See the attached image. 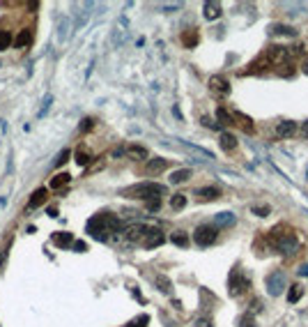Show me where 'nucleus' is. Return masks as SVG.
<instances>
[{"label":"nucleus","mask_w":308,"mask_h":327,"mask_svg":"<svg viewBox=\"0 0 308 327\" xmlns=\"http://www.w3.org/2000/svg\"><path fill=\"white\" fill-rule=\"evenodd\" d=\"M221 16V2H205V19L214 21Z\"/></svg>","instance_id":"14"},{"label":"nucleus","mask_w":308,"mask_h":327,"mask_svg":"<svg viewBox=\"0 0 308 327\" xmlns=\"http://www.w3.org/2000/svg\"><path fill=\"white\" fill-rule=\"evenodd\" d=\"M120 219L115 217V214H108V212H101V214H94L92 219L87 221L85 231L90 235H92L94 240L99 242H106L111 235H115L117 231H120Z\"/></svg>","instance_id":"1"},{"label":"nucleus","mask_w":308,"mask_h":327,"mask_svg":"<svg viewBox=\"0 0 308 327\" xmlns=\"http://www.w3.org/2000/svg\"><path fill=\"white\" fill-rule=\"evenodd\" d=\"M239 327H255V318L251 314H244L239 318Z\"/></svg>","instance_id":"31"},{"label":"nucleus","mask_w":308,"mask_h":327,"mask_svg":"<svg viewBox=\"0 0 308 327\" xmlns=\"http://www.w3.org/2000/svg\"><path fill=\"white\" fill-rule=\"evenodd\" d=\"M302 295H304V288L299 286V283H295V286L290 288V293H288V302H292V304H295V302L302 300Z\"/></svg>","instance_id":"28"},{"label":"nucleus","mask_w":308,"mask_h":327,"mask_svg":"<svg viewBox=\"0 0 308 327\" xmlns=\"http://www.w3.org/2000/svg\"><path fill=\"white\" fill-rule=\"evenodd\" d=\"M163 194H166V187H163V185H156V182H141V185L122 189V196H127V198H138V200H154Z\"/></svg>","instance_id":"3"},{"label":"nucleus","mask_w":308,"mask_h":327,"mask_svg":"<svg viewBox=\"0 0 308 327\" xmlns=\"http://www.w3.org/2000/svg\"><path fill=\"white\" fill-rule=\"evenodd\" d=\"M69 178H72L69 173H58V175L53 178V180H51V189H60V187H65V185L69 182Z\"/></svg>","instance_id":"25"},{"label":"nucleus","mask_w":308,"mask_h":327,"mask_svg":"<svg viewBox=\"0 0 308 327\" xmlns=\"http://www.w3.org/2000/svg\"><path fill=\"white\" fill-rule=\"evenodd\" d=\"M76 161H78V166H87V164L92 161V154H90V150H87L85 145L76 150Z\"/></svg>","instance_id":"21"},{"label":"nucleus","mask_w":308,"mask_h":327,"mask_svg":"<svg viewBox=\"0 0 308 327\" xmlns=\"http://www.w3.org/2000/svg\"><path fill=\"white\" fill-rule=\"evenodd\" d=\"M60 40H67V21L60 23Z\"/></svg>","instance_id":"38"},{"label":"nucleus","mask_w":308,"mask_h":327,"mask_svg":"<svg viewBox=\"0 0 308 327\" xmlns=\"http://www.w3.org/2000/svg\"><path fill=\"white\" fill-rule=\"evenodd\" d=\"M209 88H212L214 94H221V97H226V94L230 93V83L226 76H212V79H209Z\"/></svg>","instance_id":"8"},{"label":"nucleus","mask_w":308,"mask_h":327,"mask_svg":"<svg viewBox=\"0 0 308 327\" xmlns=\"http://www.w3.org/2000/svg\"><path fill=\"white\" fill-rule=\"evenodd\" d=\"M299 277H308V265H302V267H299Z\"/></svg>","instance_id":"41"},{"label":"nucleus","mask_w":308,"mask_h":327,"mask_svg":"<svg viewBox=\"0 0 308 327\" xmlns=\"http://www.w3.org/2000/svg\"><path fill=\"white\" fill-rule=\"evenodd\" d=\"M202 125H205V127H209V129H216V127H219V125H216V122H212L209 118H202Z\"/></svg>","instance_id":"39"},{"label":"nucleus","mask_w":308,"mask_h":327,"mask_svg":"<svg viewBox=\"0 0 308 327\" xmlns=\"http://www.w3.org/2000/svg\"><path fill=\"white\" fill-rule=\"evenodd\" d=\"M234 115V120H239V125H241V129L246 134H253L255 132V127H253V120L248 118V115H244V113H232Z\"/></svg>","instance_id":"17"},{"label":"nucleus","mask_w":308,"mask_h":327,"mask_svg":"<svg viewBox=\"0 0 308 327\" xmlns=\"http://www.w3.org/2000/svg\"><path fill=\"white\" fill-rule=\"evenodd\" d=\"M30 42H33V30H30V28H26V30H23V33L16 37V42H14V44H16V48H23V47H28Z\"/></svg>","instance_id":"23"},{"label":"nucleus","mask_w":308,"mask_h":327,"mask_svg":"<svg viewBox=\"0 0 308 327\" xmlns=\"http://www.w3.org/2000/svg\"><path fill=\"white\" fill-rule=\"evenodd\" d=\"M195 196H198L202 203H207V200H216V198H219V196H221V191H219L216 187H202V189H198V191H195Z\"/></svg>","instance_id":"13"},{"label":"nucleus","mask_w":308,"mask_h":327,"mask_svg":"<svg viewBox=\"0 0 308 327\" xmlns=\"http://www.w3.org/2000/svg\"><path fill=\"white\" fill-rule=\"evenodd\" d=\"M228 290H230V295L232 297H239L241 293H246V288L251 286V281L244 277V272H241L239 267H234L232 272H230V283H228Z\"/></svg>","instance_id":"4"},{"label":"nucleus","mask_w":308,"mask_h":327,"mask_svg":"<svg viewBox=\"0 0 308 327\" xmlns=\"http://www.w3.org/2000/svg\"><path fill=\"white\" fill-rule=\"evenodd\" d=\"M302 69H304V72H306V74H308V60H304V65H302Z\"/></svg>","instance_id":"43"},{"label":"nucleus","mask_w":308,"mask_h":327,"mask_svg":"<svg viewBox=\"0 0 308 327\" xmlns=\"http://www.w3.org/2000/svg\"><path fill=\"white\" fill-rule=\"evenodd\" d=\"M184 205H187V196L184 194H175L173 198H170V207H173V210H182Z\"/></svg>","instance_id":"30"},{"label":"nucleus","mask_w":308,"mask_h":327,"mask_svg":"<svg viewBox=\"0 0 308 327\" xmlns=\"http://www.w3.org/2000/svg\"><path fill=\"white\" fill-rule=\"evenodd\" d=\"M69 154H72L69 150H62V152L58 154V159H55V166H62V164H65V161L69 159Z\"/></svg>","instance_id":"34"},{"label":"nucleus","mask_w":308,"mask_h":327,"mask_svg":"<svg viewBox=\"0 0 308 327\" xmlns=\"http://www.w3.org/2000/svg\"><path fill=\"white\" fill-rule=\"evenodd\" d=\"M265 283H267V293L271 295V297H278V295L283 293V288H285V274H283L281 270H274L271 274H267Z\"/></svg>","instance_id":"5"},{"label":"nucleus","mask_w":308,"mask_h":327,"mask_svg":"<svg viewBox=\"0 0 308 327\" xmlns=\"http://www.w3.org/2000/svg\"><path fill=\"white\" fill-rule=\"evenodd\" d=\"M253 212L258 214V217H267V214H269V205H255Z\"/></svg>","instance_id":"35"},{"label":"nucleus","mask_w":308,"mask_h":327,"mask_svg":"<svg viewBox=\"0 0 308 327\" xmlns=\"http://www.w3.org/2000/svg\"><path fill=\"white\" fill-rule=\"evenodd\" d=\"M221 147L226 150V152H232L234 147H237V139H234L232 134H221Z\"/></svg>","instance_id":"19"},{"label":"nucleus","mask_w":308,"mask_h":327,"mask_svg":"<svg viewBox=\"0 0 308 327\" xmlns=\"http://www.w3.org/2000/svg\"><path fill=\"white\" fill-rule=\"evenodd\" d=\"M51 101H53V94H46V99L41 101V108H39V118L41 115L48 113V108H51Z\"/></svg>","instance_id":"32"},{"label":"nucleus","mask_w":308,"mask_h":327,"mask_svg":"<svg viewBox=\"0 0 308 327\" xmlns=\"http://www.w3.org/2000/svg\"><path fill=\"white\" fill-rule=\"evenodd\" d=\"M92 127H94V120H92V118H85V120H83V127H80V132H90Z\"/></svg>","instance_id":"36"},{"label":"nucleus","mask_w":308,"mask_h":327,"mask_svg":"<svg viewBox=\"0 0 308 327\" xmlns=\"http://www.w3.org/2000/svg\"><path fill=\"white\" fill-rule=\"evenodd\" d=\"M74 249H76V251H85V242H74Z\"/></svg>","instance_id":"40"},{"label":"nucleus","mask_w":308,"mask_h":327,"mask_svg":"<svg viewBox=\"0 0 308 327\" xmlns=\"http://www.w3.org/2000/svg\"><path fill=\"white\" fill-rule=\"evenodd\" d=\"M198 40H200V37H198V30H195V28H191V30H187V33L182 35V44L187 48H193L195 44H198Z\"/></svg>","instance_id":"15"},{"label":"nucleus","mask_w":308,"mask_h":327,"mask_svg":"<svg viewBox=\"0 0 308 327\" xmlns=\"http://www.w3.org/2000/svg\"><path fill=\"white\" fill-rule=\"evenodd\" d=\"M295 132H297V122H292V120H283V122H278V127H276V134H278L281 139H288V136H292Z\"/></svg>","instance_id":"12"},{"label":"nucleus","mask_w":308,"mask_h":327,"mask_svg":"<svg viewBox=\"0 0 308 327\" xmlns=\"http://www.w3.org/2000/svg\"><path fill=\"white\" fill-rule=\"evenodd\" d=\"M193 327H214L212 323L207 321V318H200V321H195V325Z\"/></svg>","instance_id":"37"},{"label":"nucleus","mask_w":308,"mask_h":327,"mask_svg":"<svg viewBox=\"0 0 308 327\" xmlns=\"http://www.w3.org/2000/svg\"><path fill=\"white\" fill-rule=\"evenodd\" d=\"M232 224H234V214H232V212H221V214H216L214 226H232Z\"/></svg>","instance_id":"22"},{"label":"nucleus","mask_w":308,"mask_h":327,"mask_svg":"<svg viewBox=\"0 0 308 327\" xmlns=\"http://www.w3.org/2000/svg\"><path fill=\"white\" fill-rule=\"evenodd\" d=\"M168 168V159H163V157H154V159H150L148 164H145V173L148 175H159L163 173Z\"/></svg>","instance_id":"9"},{"label":"nucleus","mask_w":308,"mask_h":327,"mask_svg":"<svg viewBox=\"0 0 308 327\" xmlns=\"http://www.w3.org/2000/svg\"><path fill=\"white\" fill-rule=\"evenodd\" d=\"M189 178H191V168H180V171H175V173L170 175V182H173V185H182V182H187Z\"/></svg>","instance_id":"18"},{"label":"nucleus","mask_w":308,"mask_h":327,"mask_svg":"<svg viewBox=\"0 0 308 327\" xmlns=\"http://www.w3.org/2000/svg\"><path fill=\"white\" fill-rule=\"evenodd\" d=\"M12 33H7V30H0V51H5V48L12 47Z\"/></svg>","instance_id":"29"},{"label":"nucleus","mask_w":308,"mask_h":327,"mask_svg":"<svg viewBox=\"0 0 308 327\" xmlns=\"http://www.w3.org/2000/svg\"><path fill=\"white\" fill-rule=\"evenodd\" d=\"M216 118H219V122H221V125H234V115H230L223 106L216 111Z\"/></svg>","instance_id":"27"},{"label":"nucleus","mask_w":308,"mask_h":327,"mask_svg":"<svg viewBox=\"0 0 308 327\" xmlns=\"http://www.w3.org/2000/svg\"><path fill=\"white\" fill-rule=\"evenodd\" d=\"M269 33H274V35H295V30H292V28H285V26H274Z\"/></svg>","instance_id":"33"},{"label":"nucleus","mask_w":308,"mask_h":327,"mask_svg":"<svg viewBox=\"0 0 308 327\" xmlns=\"http://www.w3.org/2000/svg\"><path fill=\"white\" fill-rule=\"evenodd\" d=\"M302 134H304V136H308V120L302 125Z\"/></svg>","instance_id":"42"},{"label":"nucleus","mask_w":308,"mask_h":327,"mask_svg":"<svg viewBox=\"0 0 308 327\" xmlns=\"http://www.w3.org/2000/svg\"><path fill=\"white\" fill-rule=\"evenodd\" d=\"M216 226H209V224H205V226H198L193 233V240L195 244H200V247H209V244H214L216 240Z\"/></svg>","instance_id":"6"},{"label":"nucleus","mask_w":308,"mask_h":327,"mask_svg":"<svg viewBox=\"0 0 308 327\" xmlns=\"http://www.w3.org/2000/svg\"><path fill=\"white\" fill-rule=\"evenodd\" d=\"M145 231H148V226H143V224H134V226H129L127 228V240L129 242H143Z\"/></svg>","instance_id":"11"},{"label":"nucleus","mask_w":308,"mask_h":327,"mask_svg":"<svg viewBox=\"0 0 308 327\" xmlns=\"http://www.w3.org/2000/svg\"><path fill=\"white\" fill-rule=\"evenodd\" d=\"M53 244L55 247H69V244H74V235L72 233H55Z\"/></svg>","instance_id":"16"},{"label":"nucleus","mask_w":308,"mask_h":327,"mask_svg":"<svg viewBox=\"0 0 308 327\" xmlns=\"http://www.w3.org/2000/svg\"><path fill=\"white\" fill-rule=\"evenodd\" d=\"M267 242L269 247H274L281 254H292V249L297 247V235L285 224H278V226H274V231H269Z\"/></svg>","instance_id":"2"},{"label":"nucleus","mask_w":308,"mask_h":327,"mask_svg":"<svg viewBox=\"0 0 308 327\" xmlns=\"http://www.w3.org/2000/svg\"><path fill=\"white\" fill-rule=\"evenodd\" d=\"M156 286H159V290H163V293H170L173 290V283H170V279L168 277H163V274H156Z\"/></svg>","instance_id":"26"},{"label":"nucleus","mask_w":308,"mask_h":327,"mask_svg":"<svg viewBox=\"0 0 308 327\" xmlns=\"http://www.w3.org/2000/svg\"><path fill=\"white\" fill-rule=\"evenodd\" d=\"M127 154L131 157V159H148V150H145L143 145H129Z\"/></svg>","instance_id":"20"},{"label":"nucleus","mask_w":308,"mask_h":327,"mask_svg":"<svg viewBox=\"0 0 308 327\" xmlns=\"http://www.w3.org/2000/svg\"><path fill=\"white\" fill-rule=\"evenodd\" d=\"M166 242V235H163V231L161 228H154V226H148V231H145V237H143V247L145 249H154V247H161Z\"/></svg>","instance_id":"7"},{"label":"nucleus","mask_w":308,"mask_h":327,"mask_svg":"<svg viewBox=\"0 0 308 327\" xmlns=\"http://www.w3.org/2000/svg\"><path fill=\"white\" fill-rule=\"evenodd\" d=\"M2 261H5V251H0V265H2Z\"/></svg>","instance_id":"44"},{"label":"nucleus","mask_w":308,"mask_h":327,"mask_svg":"<svg viewBox=\"0 0 308 327\" xmlns=\"http://www.w3.org/2000/svg\"><path fill=\"white\" fill-rule=\"evenodd\" d=\"M48 200V189H37L33 196H30V200H28V210H37V207H41L44 203Z\"/></svg>","instance_id":"10"},{"label":"nucleus","mask_w":308,"mask_h":327,"mask_svg":"<svg viewBox=\"0 0 308 327\" xmlns=\"http://www.w3.org/2000/svg\"><path fill=\"white\" fill-rule=\"evenodd\" d=\"M170 240H173V244H177V247H187V244H189V235L184 233V231H175V233L170 235Z\"/></svg>","instance_id":"24"}]
</instances>
